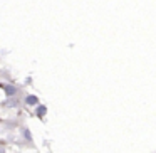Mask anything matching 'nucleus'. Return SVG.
Masks as SVG:
<instances>
[{"label":"nucleus","instance_id":"obj_2","mask_svg":"<svg viewBox=\"0 0 156 153\" xmlns=\"http://www.w3.org/2000/svg\"><path fill=\"white\" fill-rule=\"evenodd\" d=\"M24 103L27 106H37V104H41V101H39V98L35 94H27V96H25V99H24Z\"/></svg>","mask_w":156,"mask_h":153},{"label":"nucleus","instance_id":"obj_1","mask_svg":"<svg viewBox=\"0 0 156 153\" xmlns=\"http://www.w3.org/2000/svg\"><path fill=\"white\" fill-rule=\"evenodd\" d=\"M4 91H5V94H7L9 98H14V96L19 93V88H17V86H14V84H5L4 86Z\"/></svg>","mask_w":156,"mask_h":153},{"label":"nucleus","instance_id":"obj_3","mask_svg":"<svg viewBox=\"0 0 156 153\" xmlns=\"http://www.w3.org/2000/svg\"><path fill=\"white\" fill-rule=\"evenodd\" d=\"M47 115V108H45L44 104H37L35 106V116H37V118H44V116Z\"/></svg>","mask_w":156,"mask_h":153},{"label":"nucleus","instance_id":"obj_5","mask_svg":"<svg viewBox=\"0 0 156 153\" xmlns=\"http://www.w3.org/2000/svg\"><path fill=\"white\" fill-rule=\"evenodd\" d=\"M7 106H10V108H14V106H17V101H15V99H9V101H7Z\"/></svg>","mask_w":156,"mask_h":153},{"label":"nucleus","instance_id":"obj_4","mask_svg":"<svg viewBox=\"0 0 156 153\" xmlns=\"http://www.w3.org/2000/svg\"><path fill=\"white\" fill-rule=\"evenodd\" d=\"M22 136H24V140H27L29 143L32 141V133L29 128H22Z\"/></svg>","mask_w":156,"mask_h":153},{"label":"nucleus","instance_id":"obj_6","mask_svg":"<svg viewBox=\"0 0 156 153\" xmlns=\"http://www.w3.org/2000/svg\"><path fill=\"white\" fill-rule=\"evenodd\" d=\"M0 153H7V151H5V150L2 148V146H0Z\"/></svg>","mask_w":156,"mask_h":153}]
</instances>
